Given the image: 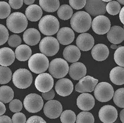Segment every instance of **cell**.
<instances>
[{
  "instance_id": "obj_21",
  "label": "cell",
  "mask_w": 124,
  "mask_h": 123,
  "mask_svg": "<svg viewBox=\"0 0 124 123\" xmlns=\"http://www.w3.org/2000/svg\"><path fill=\"white\" fill-rule=\"evenodd\" d=\"M87 72V69L83 63L80 62L73 63L69 67L68 73L73 79L79 80L82 77H85Z\"/></svg>"
},
{
  "instance_id": "obj_7",
  "label": "cell",
  "mask_w": 124,
  "mask_h": 123,
  "mask_svg": "<svg viewBox=\"0 0 124 123\" xmlns=\"http://www.w3.org/2000/svg\"><path fill=\"white\" fill-rule=\"evenodd\" d=\"M59 49V42L53 36H46L40 42L39 50L45 56H54L58 53Z\"/></svg>"
},
{
  "instance_id": "obj_43",
  "label": "cell",
  "mask_w": 124,
  "mask_h": 123,
  "mask_svg": "<svg viewBox=\"0 0 124 123\" xmlns=\"http://www.w3.org/2000/svg\"><path fill=\"white\" fill-rule=\"evenodd\" d=\"M12 123H26V117L24 114L20 113V112H17L13 116Z\"/></svg>"
},
{
  "instance_id": "obj_30",
  "label": "cell",
  "mask_w": 124,
  "mask_h": 123,
  "mask_svg": "<svg viewBox=\"0 0 124 123\" xmlns=\"http://www.w3.org/2000/svg\"><path fill=\"white\" fill-rule=\"evenodd\" d=\"M14 98V91L7 85H3L0 87V101L8 103Z\"/></svg>"
},
{
  "instance_id": "obj_9",
  "label": "cell",
  "mask_w": 124,
  "mask_h": 123,
  "mask_svg": "<svg viewBox=\"0 0 124 123\" xmlns=\"http://www.w3.org/2000/svg\"><path fill=\"white\" fill-rule=\"evenodd\" d=\"M23 104L27 111L35 113L42 109L44 101L42 98L38 94H31L25 97Z\"/></svg>"
},
{
  "instance_id": "obj_2",
  "label": "cell",
  "mask_w": 124,
  "mask_h": 123,
  "mask_svg": "<svg viewBox=\"0 0 124 123\" xmlns=\"http://www.w3.org/2000/svg\"><path fill=\"white\" fill-rule=\"evenodd\" d=\"M28 25L27 17L24 14L15 12L10 14L6 20V25L11 32L19 34L24 32Z\"/></svg>"
},
{
  "instance_id": "obj_54",
  "label": "cell",
  "mask_w": 124,
  "mask_h": 123,
  "mask_svg": "<svg viewBox=\"0 0 124 123\" xmlns=\"http://www.w3.org/2000/svg\"><path fill=\"white\" fill-rule=\"evenodd\" d=\"M102 1H104V2H109V1H111L112 0H102Z\"/></svg>"
},
{
  "instance_id": "obj_6",
  "label": "cell",
  "mask_w": 124,
  "mask_h": 123,
  "mask_svg": "<svg viewBox=\"0 0 124 123\" xmlns=\"http://www.w3.org/2000/svg\"><path fill=\"white\" fill-rule=\"evenodd\" d=\"M48 71L52 77L61 79L67 75L69 71V66L65 59L55 58L50 63Z\"/></svg>"
},
{
  "instance_id": "obj_19",
  "label": "cell",
  "mask_w": 124,
  "mask_h": 123,
  "mask_svg": "<svg viewBox=\"0 0 124 123\" xmlns=\"http://www.w3.org/2000/svg\"><path fill=\"white\" fill-rule=\"evenodd\" d=\"M75 34L73 30L69 27H62L58 30L56 38L60 43L63 45H70L73 42Z\"/></svg>"
},
{
  "instance_id": "obj_35",
  "label": "cell",
  "mask_w": 124,
  "mask_h": 123,
  "mask_svg": "<svg viewBox=\"0 0 124 123\" xmlns=\"http://www.w3.org/2000/svg\"><path fill=\"white\" fill-rule=\"evenodd\" d=\"M121 9L120 3L116 1H111L106 4V11L110 15H116L118 14Z\"/></svg>"
},
{
  "instance_id": "obj_42",
  "label": "cell",
  "mask_w": 124,
  "mask_h": 123,
  "mask_svg": "<svg viewBox=\"0 0 124 123\" xmlns=\"http://www.w3.org/2000/svg\"><path fill=\"white\" fill-rule=\"evenodd\" d=\"M86 0H69L70 6L76 10L81 9L85 6Z\"/></svg>"
},
{
  "instance_id": "obj_41",
  "label": "cell",
  "mask_w": 124,
  "mask_h": 123,
  "mask_svg": "<svg viewBox=\"0 0 124 123\" xmlns=\"http://www.w3.org/2000/svg\"><path fill=\"white\" fill-rule=\"evenodd\" d=\"M9 38V32L4 25L0 24V45H4Z\"/></svg>"
},
{
  "instance_id": "obj_24",
  "label": "cell",
  "mask_w": 124,
  "mask_h": 123,
  "mask_svg": "<svg viewBox=\"0 0 124 123\" xmlns=\"http://www.w3.org/2000/svg\"><path fill=\"white\" fill-rule=\"evenodd\" d=\"M63 55L66 61L75 63L79 60L81 57L80 50L75 45H69L64 49Z\"/></svg>"
},
{
  "instance_id": "obj_44",
  "label": "cell",
  "mask_w": 124,
  "mask_h": 123,
  "mask_svg": "<svg viewBox=\"0 0 124 123\" xmlns=\"http://www.w3.org/2000/svg\"><path fill=\"white\" fill-rule=\"evenodd\" d=\"M9 4L14 9H18L23 6V0H9Z\"/></svg>"
},
{
  "instance_id": "obj_20",
  "label": "cell",
  "mask_w": 124,
  "mask_h": 123,
  "mask_svg": "<svg viewBox=\"0 0 124 123\" xmlns=\"http://www.w3.org/2000/svg\"><path fill=\"white\" fill-rule=\"evenodd\" d=\"M108 40L113 44H119L124 40V30L120 26H112L107 32Z\"/></svg>"
},
{
  "instance_id": "obj_1",
  "label": "cell",
  "mask_w": 124,
  "mask_h": 123,
  "mask_svg": "<svg viewBox=\"0 0 124 123\" xmlns=\"http://www.w3.org/2000/svg\"><path fill=\"white\" fill-rule=\"evenodd\" d=\"M92 19L89 14L85 11H78L71 16L70 24L72 29L78 33H85L91 26Z\"/></svg>"
},
{
  "instance_id": "obj_18",
  "label": "cell",
  "mask_w": 124,
  "mask_h": 123,
  "mask_svg": "<svg viewBox=\"0 0 124 123\" xmlns=\"http://www.w3.org/2000/svg\"><path fill=\"white\" fill-rule=\"evenodd\" d=\"M76 104L81 110L89 111L94 106L95 100L93 95L85 92L78 96Z\"/></svg>"
},
{
  "instance_id": "obj_50",
  "label": "cell",
  "mask_w": 124,
  "mask_h": 123,
  "mask_svg": "<svg viewBox=\"0 0 124 123\" xmlns=\"http://www.w3.org/2000/svg\"><path fill=\"white\" fill-rule=\"evenodd\" d=\"M35 0H23V3L27 5H31L34 3Z\"/></svg>"
},
{
  "instance_id": "obj_12",
  "label": "cell",
  "mask_w": 124,
  "mask_h": 123,
  "mask_svg": "<svg viewBox=\"0 0 124 123\" xmlns=\"http://www.w3.org/2000/svg\"><path fill=\"white\" fill-rule=\"evenodd\" d=\"M106 4L102 0H86L85 9L86 13L93 16L103 15L106 13Z\"/></svg>"
},
{
  "instance_id": "obj_40",
  "label": "cell",
  "mask_w": 124,
  "mask_h": 123,
  "mask_svg": "<svg viewBox=\"0 0 124 123\" xmlns=\"http://www.w3.org/2000/svg\"><path fill=\"white\" fill-rule=\"evenodd\" d=\"M21 42L22 40L20 36L15 35V34L10 35V36H9L8 40V45L13 48H17V46L21 45Z\"/></svg>"
},
{
  "instance_id": "obj_49",
  "label": "cell",
  "mask_w": 124,
  "mask_h": 123,
  "mask_svg": "<svg viewBox=\"0 0 124 123\" xmlns=\"http://www.w3.org/2000/svg\"><path fill=\"white\" fill-rule=\"evenodd\" d=\"M124 7H122L120 9V12H119V18H120V21L123 24H124Z\"/></svg>"
},
{
  "instance_id": "obj_33",
  "label": "cell",
  "mask_w": 124,
  "mask_h": 123,
  "mask_svg": "<svg viewBox=\"0 0 124 123\" xmlns=\"http://www.w3.org/2000/svg\"><path fill=\"white\" fill-rule=\"evenodd\" d=\"M77 123H94V117L91 113L87 111H84L78 115L76 119Z\"/></svg>"
},
{
  "instance_id": "obj_22",
  "label": "cell",
  "mask_w": 124,
  "mask_h": 123,
  "mask_svg": "<svg viewBox=\"0 0 124 123\" xmlns=\"http://www.w3.org/2000/svg\"><path fill=\"white\" fill-rule=\"evenodd\" d=\"M91 55L96 61H102L108 58L109 55V50L104 44H97L92 48Z\"/></svg>"
},
{
  "instance_id": "obj_26",
  "label": "cell",
  "mask_w": 124,
  "mask_h": 123,
  "mask_svg": "<svg viewBox=\"0 0 124 123\" xmlns=\"http://www.w3.org/2000/svg\"><path fill=\"white\" fill-rule=\"evenodd\" d=\"M42 9L37 4H31L26 8L25 17L31 22H36L42 16Z\"/></svg>"
},
{
  "instance_id": "obj_4",
  "label": "cell",
  "mask_w": 124,
  "mask_h": 123,
  "mask_svg": "<svg viewBox=\"0 0 124 123\" xmlns=\"http://www.w3.org/2000/svg\"><path fill=\"white\" fill-rule=\"evenodd\" d=\"M28 66L30 70L35 74L46 71L49 66V61L42 53H35L29 59Z\"/></svg>"
},
{
  "instance_id": "obj_23",
  "label": "cell",
  "mask_w": 124,
  "mask_h": 123,
  "mask_svg": "<svg viewBox=\"0 0 124 123\" xmlns=\"http://www.w3.org/2000/svg\"><path fill=\"white\" fill-rule=\"evenodd\" d=\"M41 36L39 30L34 28L25 30L23 34V40L27 45L34 46L39 43Z\"/></svg>"
},
{
  "instance_id": "obj_46",
  "label": "cell",
  "mask_w": 124,
  "mask_h": 123,
  "mask_svg": "<svg viewBox=\"0 0 124 123\" xmlns=\"http://www.w3.org/2000/svg\"><path fill=\"white\" fill-rule=\"evenodd\" d=\"M26 122L28 123H45L46 121L43 119L42 117H40V116H32L30 117L28 119V120L26 121Z\"/></svg>"
},
{
  "instance_id": "obj_28",
  "label": "cell",
  "mask_w": 124,
  "mask_h": 123,
  "mask_svg": "<svg viewBox=\"0 0 124 123\" xmlns=\"http://www.w3.org/2000/svg\"><path fill=\"white\" fill-rule=\"evenodd\" d=\"M32 55L31 48L27 45H20L16 48L15 50V57L20 61H25Z\"/></svg>"
},
{
  "instance_id": "obj_16",
  "label": "cell",
  "mask_w": 124,
  "mask_h": 123,
  "mask_svg": "<svg viewBox=\"0 0 124 123\" xmlns=\"http://www.w3.org/2000/svg\"><path fill=\"white\" fill-rule=\"evenodd\" d=\"M73 90V84L67 78H61L55 84V91L62 97H66L70 95Z\"/></svg>"
},
{
  "instance_id": "obj_53",
  "label": "cell",
  "mask_w": 124,
  "mask_h": 123,
  "mask_svg": "<svg viewBox=\"0 0 124 123\" xmlns=\"http://www.w3.org/2000/svg\"><path fill=\"white\" fill-rule=\"evenodd\" d=\"M117 2H118L120 4H122V5H124V0H117Z\"/></svg>"
},
{
  "instance_id": "obj_51",
  "label": "cell",
  "mask_w": 124,
  "mask_h": 123,
  "mask_svg": "<svg viewBox=\"0 0 124 123\" xmlns=\"http://www.w3.org/2000/svg\"><path fill=\"white\" fill-rule=\"evenodd\" d=\"M120 119H121L122 123H124V109H122L120 112Z\"/></svg>"
},
{
  "instance_id": "obj_11",
  "label": "cell",
  "mask_w": 124,
  "mask_h": 123,
  "mask_svg": "<svg viewBox=\"0 0 124 123\" xmlns=\"http://www.w3.org/2000/svg\"><path fill=\"white\" fill-rule=\"evenodd\" d=\"M54 79L48 73H41L36 77L35 86L40 92H46L54 87Z\"/></svg>"
},
{
  "instance_id": "obj_36",
  "label": "cell",
  "mask_w": 124,
  "mask_h": 123,
  "mask_svg": "<svg viewBox=\"0 0 124 123\" xmlns=\"http://www.w3.org/2000/svg\"><path fill=\"white\" fill-rule=\"evenodd\" d=\"M76 119V115L71 110H65L61 114L60 120L63 123H74Z\"/></svg>"
},
{
  "instance_id": "obj_45",
  "label": "cell",
  "mask_w": 124,
  "mask_h": 123,
  "mask_svg": "<svg viewBox=\"0 0 124 123\" xmlns=\"http://www.w3.org/2000/svg\"><path fill=\"white\" fill-rule=\"evenodd\" d=\"M55 91L52 88L46 92H42V94L43 98L45 99V100H51L54 99L55 97Z\"/></svg>"
},
{
  "instance_id": "obj_31",
  "label": "cell",
  "mask_w": 124,
  "mask_h": 123,
  "mask_svg": "<svg viewBox=\"0 0 124 123\" xmlns=\"http://www.w3.org/2000/svg\"><path fill=\"white\" fill-rule=\"evenodd\" d=\"M73 9L68 4L61 5L57 10V15L60 19L63 21L70 19L73 15Z\"/></svg>"
},
{
  "instance_id": "obj_34",
  "label": "cell",
  "mask_w": 124,
  "mask_h": 123,
  "mask_svg": "<svg viewBox=\"0 0 124 123\" xmlns=\"http://www.w3.org/2000/svg\"><path fill=\"white\" fill-rule=\"evenodd\" d=\"M124 88H118L115 92L113 95V100L114 103L117 106L120 108H124Z\"/></svg>"
},
{
  "instance_id": "obj_39",
  "label": "cell",
  "mask_w": 124,
  "mask_h": 123,
  "mask_svg": "<svg viewBox=\"0 0 124 123\" xmlns=\"http://www.w3.org/2000/svg\"><path fill=\"white\" fill-rule=\"evenodd\" d=\"M9 109L13 113L20 112L23 109V103L19 100H12L9 105Z\"/></svg>"
},
{
  "instance_id": "obj_32",
  "label": "cell",
  "mask_w": 124,
  "mask_h": 123,
  "mask_svg": "<svg viewBox=\"0 0 124 123\" xmlns=\"http://www.w3.org/2000/svg\"><path fill=\"white\" fill-rule=\"evenodd\" d=\"M12 72L8 66H0V84H6L12 79Z\"/></svg>"
},
{
  "instance_id": "obj_8",
  "label": "cell",
  "mask_w": 124,
  "mask_h": 123,
  "mask_svg": "<svg viewBox=\"0 0 124 123\" xmlns=\"http://www.w3.org/2000/svg\"><path fill=\"white\" fill-rule=\"evenodd\" d=\"M94 90L95 98L101 102H107L110 101L114 94L112 86L106 82L97 84Z\"/></svg>"
},
{
  "instance_id": "obj_13",
  "label": "cell",
  "mask_w": 124,
  "mask_h": 123,
  "mask_svg": "<svg viewBox=\"0 0 124 123\" xmlns=\"http://www.w3.org/2000/svg\"><path fill=\"white\" fill-rule=\"evenodd\" d=\"M63 110L62 105L57 100H49L45 104L44 113L45 116L50 119H56L61 115Z\"/></svg>"
},
{
  "instance_id": "obj_15",
  "label": "cell",
  "mask_w": 124,
  "mask_h": 123,
  "mask_svg": "<svg viewBox=\"0 0 124 123\" xmlns=\"http://www.w3.org/2000/svg\"><path fill=\"white\" fill-rule=\"evenodd\" d=\"M117 116L118 113L117 109L112 105H105L101 108L99 111V119L102 123H114Z\"/></svg>"
},
{
  "instance_id": "obj_52",
  "label": "cell",
  "mask_w": 124,
  "mask_h": 123,
  "mask_svg": "<svg viewBox=\"0 0 124 123\" xmlns=\"http://www.w3.org/2000/svg\"><path fill=\"white\" fill-rule=\"evenodd\" d=\"M110 48H111L112 49H117V48H118V46L116 45V44H113V45H111Z\"/></svg>"
},
{
  "instance_id": "obj_17",
  "label": "cell",
  "mask_w": 124,
  "mask_h": 123,
  "mask_svg": "<svg viewBox=\"0 0 124 123\" xmlns=\"http://www.w3.org/2000/svg\"><path fill=\"white\" fill-rule=\"evenodd\" d=\"M77 47L80 50L87 51L92 49L94 45V39L88 33H82L77 37L76 41Z\"/></svg>"
},
{
  "instance_id": "obj_14",
  "label": "cell",
  "mask_w": 124,
  "mask_h": 123,
  "mask_svg": "<svg viewBox=\"0 0 124 123\" xmlns=\"http://www.w3.org/2000/svg\"><path fill=\"white\" fill-rule=\"evenodd\" d=\"M98 80L91 76H87L79 80V82L75 85V90L78 92H91L94 90Z\"/></svg>"
},
{
  "instance_id": "obj_3",
  "label": "cell",
  "mask_w": 124,
  "mask_h": 123,
  "mask_svg": "<svg viewBox=\"0 0 124 123\" xmlns=\"http://www.w3.org/2000/svg\"><path fill=\"white\" fill-rule=\"evenodd\" d=\"M39 28L42 34L51 36L55 35L59 30V22L54 15H46L40 19Z\"/></svg>"
},
{
  "instance_id": "obj_10",
  "label": "cell",
  "mask_w": 124,
  "mask_h": 123,
  "mask_svg": "<svg viewBox=\"0 0 124 123\" xmlns=\"http://www.w3.org/2000/svg\"><path fill=\"white\" fill-rule=\"evenodd\" d=\"M92 29L96 34L98 35H104L107 34L110 28V21L108 18L104 15H97L91 23Z\"/></svg>"
},
{
  "instance_id": "obj_25",
  "label": "cell",
  "mask_w": 124,
  "mask_h": 123,
  "mask_svg": "<svg viewBox=\"0 0 124 123\" xmlns=\"http://www.w3.org/2000/svg\"><path fill=\"white\" fill-rule=\"evenodd\" d=\"M15 59V53L11 48L8 47L0 49V65L8 66L11 65Z\"/></svg>"
},
{
  "instance_id": "obj_27",
  "label": "cell",
  "mask_w": 124,
  "mask_h": 123,
  "mask_svg": "<svg viewBox=\"0 0 124 123\" xmlns=\"http://www.w3.org/2000/svg\"><path fill=\"white\" fill-rule=\"evenodd\" d=\"M110 79L113 84L117 85L124 84V68L117 66L113 68L110 72Z\"/></svg>"
},
{
  "instance_id": "obj_5",
  "label": "cell",
  "mask_w": 124,
  "mask_h": 123,
  "mask_svg": "<svg viewBox=\"0 0 124 123\" xmlns=\"http://www.w3.org/2000/svg\"><path fill=\"white\" fill-rule=\"evenodd\" d=\"M14 85L20 89H25L31 86L32 82V75L26 69H19L12 77Z\"/></svg>"
},
{
  "instance_id": "obj_47",
  "label": "cell",
  "mask_w": 124,
  "mask_h": 123,
  "mask_svg": "<svg viewBox=\"0 0 124 123\" xmlns=\"http://www.w3.org/2000/svg\"><path fill=\"white\" fill-rule=\"evenodd\" d=\"M0 123H12V119L8 116H0Z\"/></svg>"
},
{
  "instance_id": "obj_29",
  "label": "cell",
  "mask_w": 124,
  "mask_h": 123,
  "mask_svg": "<svg viewBox=\"0 0 124 123\" xmlns=\"http://www.w3.org/2000/svg\"><path fill=\"white\" fill-rule=\"evenodd\" d=\"M40 7L48 13H54L60 7L59 0H39Z\"/></svg>"
},
{
  "instance_id": "obj_38",
  "label": "cell",
  "mask_w": 124,
  "mask_h": 123,
  "mask_svg": "<svg viewBox=\"0 0 124 123\" xmlns=\"http://www.w3.org/2000/svg\"><path fill=\"white\" fill-rule=\"evenodd\" d=\"M11 13L9 4L5 1H0V19L7 18Z\"/></svg>"
},
{
  "instance_id": "obj_37",
  "label": "cell",
  "mask_w": 124,
  "mask_h": 123,
  "mask_svg": "<svg viewBox=\"0 0 124 123\" xmlns=\"http://www.w3.org/2000/svg\"><path fill=\"white\" fill-rule=\"evenodd\" d=\"M124 47L122 46H119L116 50V52L114 55V61L117 65L120 67H124Z\"/></svg>"
},
{
  "instance_id": "obj_48",
  "label": "cell",
  "mask_w": 124,
  "mask_h": 123,
  "mask_svg": "<svg viewBox=\"0 0 124 123\" xmlns=\"http://www.w3.org/2000/svg\"><path fill=\"white\" fill-rule=\"evenodd\" d=\"M6 106L4 105V103L0 101V116L3 115L6 112Z\"/></svg>"
}]
</instances>
